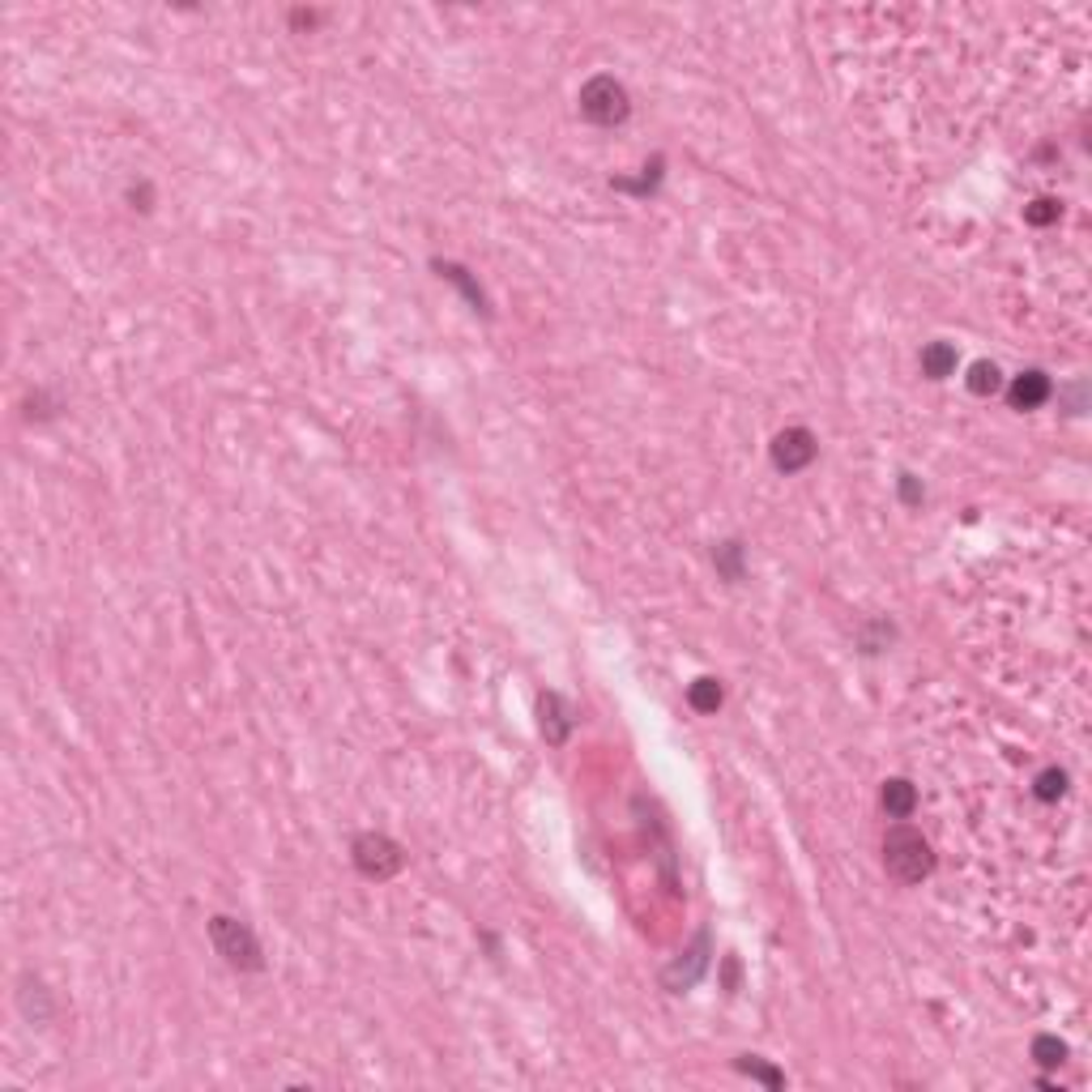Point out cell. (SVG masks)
I'll list each match as a JSON object with an SVG mask.
<instances>
[{
	"mask_svg": "<svg viewBox=\"0 0 1092 1092\" xmlns=\"http://www.w3.org/2000/svg\"><path fill=\"white\" fill-rule=\"evenodd\" d=\"M883 870H888L896 883H905V888H918L934 870V845L922 837L914 824L901 819L896 828L883 832Z\"/></svg>",
	"mask_w": 1092,
	"mask_h": 1092,
	"instance_id": "obj_1",
	"label": "cell"
},
{
	"mask_svg": "<svg viewBox=\"0 0 1092 1092\" xmlns=\"http://www.w3.org/2000/svg\"><path fill=\"white\" fill-rule=\"evenodd\" d=\"M210 943H214V952L223 956L230 969H239V973H261L265 969L261 939H256V931L248 927V922L214 914L210 918Z\"/></svg>",
	"mask_w": 1092,
	"mask_h": 1092,
	"instance_id": "obj_2",
	"label": "cell"
},
{
	"mask_svg": "<svg viewBox=\"0 0 1092 1092\" xmlns=\"http://www.w3.org/2000/svg\"><path fill=\"white\" fill-rule=\"evenodd\" d=\"M581 115L589 124H598V128H619L627 115H632V95H627V86L619 82V77H610V73H598V77H589V82L581 86Z\"/></svg>",
	"mask_w": 1092,
	"mask_h": 1092,
	"instance_id": "obj_3",
	"label": "cell"
},
{
	"mask_svg": "<svg viewBox=\"0 0 1092 1092\" xmlns=\"http://www.w3.org/2000/svg\"><path fill=\"white\" fill-rule=\"evenodd\" d=\"M351 863L363 879L384 883L406 867V850L393 837H384V832H358V837L351 841Z\"/></svg>",
	"mask_w": 1092,
	"mask_h": 1092,
	"instance_id": "obj_4",
	"label": "cell"
},
{
	"mask_svg": "<svg viewBox=\"0 0 1092 1092\" xmlns=\"http://www.w3.org/2000/svg\"><path fill=\"white\" fill-rule=\"evenodd\" d=\"M768 457H773V466L781 474H803L811 461L819 457V440L811 427H786L773 435V444H768Z\"/></svg>",
	"mask_w": 1092,
	"mask_h": 1092,
	"instance_id": "obj_5",
	"label": "cell"
},
{
	"mask_svg": "<svg viewBox=\"0 0 1092 1092\" xmlns=\"http://www.w3.org/2000/svg\"><path fill=\"white\" fill-rule=\"evenodd\" d=\"M704 969H709V931H700L696 947H691V952H683V960H674V965L662 973V986H666L671 995H683V991H691V986L700 982Z\"/></svg>",
	"mask_w": 1092,
	"mask_h": 1092,
	"instance_id": "obj_6",
	"label": "cell"
},
{
	"mask_svg": "<svg viewBox=\"0 0 1092 1092\" xmlns=\"http://www.w3.org/2000/svg\"><path fill=\"white\" fill-rule=\"evenodd\" d=\"M538 713H543V739L550 742V747H563L576 726V709L568 700L559 696V691H546L543 700H538Z\"/></svg>",
	"mask_w": 1092,
	"mask_h": 1092,
	"instance_id": "obj_7",
	"label": "cell"
},
{
	"mask_svg": "<svg viewBox=\"0 0 1092 1092\" xmlns=\"http://www.w3.org/2000/svg\"><path fill=\"white\" fill-rule=\"evenodd\" d=\"M1050 393H1055V384H1050V376H1046L1042 367L1020 371V376L1007 384V402H1011V410H1042V406L1050 402Z\"/></svg>",
	"mask_w": 1092,
	"mask_h": 1092,
	"instance_id": "obj_8",
	"label": "cell"
},
{
	"mask_svg": "<svg viewBox=\"0 0 1092 1092\" xmlns=\"http://www.w3.org/2000/svg\"><path fill=\"white\" fill-rule=\"evenodd\" d=\"M18 986H22V991H18L22 1016L31 1020V1024H38V1029H43V1024H51V1016H56V1011H51V995H47L43 978H34V973H22Z\"/></svg>",
	"mask_w": 1092,
	"mask_h": 1092,
	"instance_id": "obj_9",
	"label": "cell"
},
{
	"mask_svg": "<svg viewBox=\"0 0 1092 1092\" xmlns=\"http://www.w3.org/2000/svg\"><path fill=\"white\" fill-rule=\"evenodd\" d=\"M879 806L888 819H909L918 811V786L909 777H888L879 790Z\"/></svg>",
	"mask_w": 1092,
	"mask_h": 1092,
	"instance_id": "obj_10",
	"label": "cell"
},
{
	"mask_svg": "<svg viewBox=\"0 0 1092 1092\" xmlns=\"http://www.w3.org/2000/svg\"><path fill=\"white\" fill-rule=\"evenodd\" d=\"M713 568H717V576H722V581L739 585L742 576H747V546H742L739 538H726V543H717V546H713Z\"/></svg>",
	"mask_w": 1092,
	"mask_h": 1092,
	"instance_id": "obj_11",
	"label": "cell"
},
{
	"mask_svg": "<svg viewBox=\"0 0 1092 1092\" xmlns=\"http://www.w3.org/2000/svg\"><path fill=\"white\" fill-rule=\"evenodd\" d=\"M918 363H922V376L927 380H947L956 371V346L952 342H927L922 354H918Z\"/></svg>",
	"mask_w": 1092,
	"mask_h": 1092,
	"instance_id": "obj_12",
	"label": "cell"
},
{
	"mask_svg": "<svg viewBox=\"0 0 1092 1092\" xmlns=\"http://www.w3.org/2000/svg\"><path fill=\"white\" fill-rule=\"evenodd\" d=\"M435 274H440V278H448V282H453V287H461V294H466V299H470V307H474V312L491 316V307H486V294H482V287H479V282L470 278V269H461L457 261H435Z\"/></svg>",
	"mask_w": 1092,
	"mask_h": 1092,
	"instance_id": "obj_13",
	"label": "cell"
},
{
	"mask_svg": "<svg viewBox=\"0 0 1092 1092\" xmlns=\"http://www.w3.org/2000/svg\"><path fill=\"white\" fill-rule=\"evenodd\" d=\"M687 704H691L696 713H704V717L717 713V709L726 704V687H722V678H713V674L696 678V683L687 687Z\"/></svg>",
	"mask_w": 1092,
	"mask_h": 1092,
	"instance_id": "obj_14",
	"label": "cell"
},
{
	"mask_svg": "<svg viewBox=\"0 0 1092 1092\" xmlns=\"http://www.w3.org/2000/svg\"><path fill=\"white\" fill-rule=\"evenodd\" d=\"M1029 1055H1033L1037 1067L1055 1071V1067H1062V1062H1067V1042H1062V1037H1055V1033H1037L1033 1046H1029Z\"/></svg>",
	"mask_w": 1092,
	"mask_h": 1092,
	"instance_id": "obj_15",
	"label": "cell"
},
{
	"mask_svg": "<svg viewBox=\"0 0 1092 1092\" xmlns=\"http://www.w3.org/2000/svg\"><path fill=\"white\" fill-rule=\"evenodd\" d=\"M965 384H969L973 397H995L998 389H1003V371H998V363H991V358H982V363L969 367Z\"/></svg>",
	"mask_w": 1092,
	"mask_h": 1092,
	"instance_id": "obj_16",
	"label": "cell"
},
{
	"mask_svg": "<svg viewBox=\"0 0 1092 1092\" xmlns=\"http://www.w3.org/2000/svg\"><path fill=\"white\" fill-rule=\"evenodd\" d=\"M662 166H666V159H653V162H645V175H640V179H623V175H619V179H610V184L619 188V192H636V197H649V192L662 188V175H666Z\"/></svg>",
	"mask_w": 1092,
	"mask_h": 1092,
	"instance_id": "obj_17",
	"label": "cell"
},
{
	"mask_svg": "<svg viewBox=\"0 0 1092 1092\" xmlns=\"http://www.w3.org/2000/svg\"><path fill=\"white\" fill-rule=\"evenodd\" d=\"M735 1067H739L742 1075H751V1080L768 1084V1088H786V1075H781L777 1067H768V1062H764L760 1055H739V1059H735Z\"/></svg>",
	"mask_w": 1092,
	"mask_h": 1092,
	"instance_id": "obj_18",
	"label": "cell"
},
{
	"mask_svg": "<svg viewBox=\"0 0 1092 1092\" xmlns=\"http://www.w3.org/2000/svg\"><path fill=\"white\" fill-rule=\"evenodd\" d=\"M1033 794H1037V803H1059L1062 794H1067V773H1062V768H1042L1033 781Z\"/></svg>",
	"mask_w": 1092,
	"mask_h": 1092,
	"instance_id": "obj_19",
	"label": "cell"
},
{
	"mask_svg": "<svg viewBox=\"0 0 1092 1092\" xmlns=\"http://www.w3.org/2000/svg\"><path fill=\"white\" fill-rule=\"evenodd\" d=\"M1059 214H1062V205L1050 197H1037L1033 205H1024V223L1029 226H1050V223H1059Z\"/></svg>",
	"mask_w": 1092,
	"mask_h": 1092,
	"instance_id": "obj_20",
	"label": "cell"
},
{
	"mask_svg": "<svg viewBox=\"0 0 1092 1092\" xmlns=\"http://www.w3.org/2000/svg\"><path fill=\"white\" fill-rule=\"evenodd\" d=\"M892 640H896V627H892L888 619H875V623H870L867 632H863V653H883V649L892 645Z\"/></svg>",
	"mask_w": 1092,
	"mask_h": 1092,
	"instance_id": "obj_21",
	"label": "cell"
},
{
	"mask_svg": "<svg viewBox=\"0 0 1092 1092\" xmlns=\"http://www.w3.org/2000/svg\"><path fill=\"white\" fill-rule=\"evenodd\" d=\"M901 504L905 508H922V499H927V486H922V479H914V474H901Z\"/></svg>",
	"mask_w": 1092,
	"mask_h": 1092,
	"instance_id": "obj_22",
	"label": "cell"
},
{
	"mask_svg": "<svg viewBox=\"0 0 1092 1092\" xmlns=\"http://www.w3.org/2000/svg\"><path fill=\"white\" fill-rule=\"evenodd\" d=\"M56 410H60V402H51V397H47L43 389H34L31 410H26V415H31V418H56Z\"/></svg>",
	"mask_w": 1092,
	"mask_h": 1092,
	"instance_id": "obj_23",
	"label": "cell"
},
{
	"mask_svg": "<svg viewBox=\"0 0 1092 1092\" xmlns=\"http://www.w3.org/2000/svg\"><path fill=\"white\" fill-rule=\"evenodd\" d=\"M128 201H133V210L150 214V210H154V184H150V179H141V184L128 188Z\"/></svg>",
	"mask_w": 1092,
	"mask_h": 1092,
	"instance_id": "obj_24",
	"label": "cell"
},
{
	"mask_svg": "<svg viewBox=\"0 0 1092 1092\" xmlns=\"http://www.w3.org/2000/svg\"><path fill=\"white\" fill-rule=\"evenodd\" d=\"M290 22H294V26H316L320 13H303V9H299V13H290Z\"/></svg>",
	"mask_w": 1092,
	"mask_h": 1092,
	"instance_id": "obj_25",
	"label": "cell"
}]
</instances>
